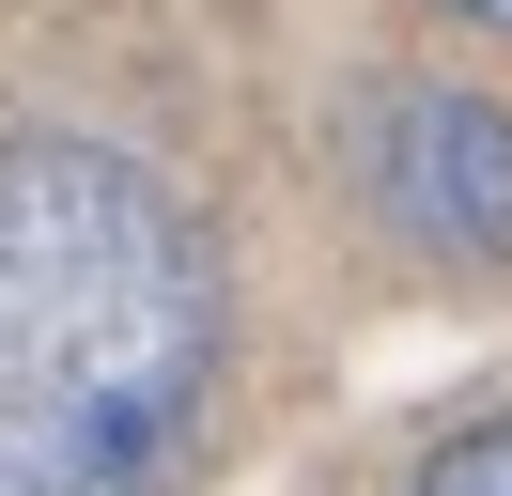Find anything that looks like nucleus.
Returning <instances> with one entry per match:
<instances>
[{
  "instance_id": "2",
  "label": "nucleus",
  "mask_w": 512,
  "mask_h": 496,
  "mask_svg": "<svg viewBox=\"0 0 512 496\" xmlns=\"http://www.w3.org/2000/svg\"><path fill=\"white\" fill-rule=\"evenodd\" d=\"M373 186L419 248H512V109L450 93V78H404L373 124Z\"/></svg>"
},
{
  "instance_id": "4",
  "label": "nucleus",
  "mask_w": 512,
  "mask_h": 496,
  "mask_svg": "<svg viewBox=\"0 0 512 496\" xmlns=\"http://www.w3.org/2000/svg\"><path fill=\"white\" fill-rule=\"evenodd\" d=\"M450 16H481V31H512V0H450Z\"/></svg>"
},
{
  "instance_id": "1",
  "label": "nucleus",
  "mask_w": 512,
  "mask_h": 496,
  "mask_svg": "<svg viewBox=\"0 0 512 496\" xmlns=\"http://www.w3.org/2000/svg\"><path fill=\"white\" fill-rule=\"evenodd\" d=\"M218 341V248L140 155L0 140V496H171Z\"/></svg>"
},
{
  "instance_id": "3",
  "label": "nucleus",
  "mask_w": 512,
  "mask_h": 496,
  "mask_svg": "<svg viewBox=\"0 0 512 496\" xmlns=\"http://www.w3.org/2000/svg\"><path fill=\"white\" fill-rule=\"evenodd\" d=\"M404 496H512V419H481V434H450V450L419 465Z\"/></svg>"
}]
</instances>
